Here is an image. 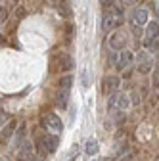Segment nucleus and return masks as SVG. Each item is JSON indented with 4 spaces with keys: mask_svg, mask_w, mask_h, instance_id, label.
<instances>
[{
    "mask_svg": "<svg viewBox=\"0 0 159 161\" xmlns=\"http://www.w3.org/2000/svg\"><path fill=\"white\" fill-rule=\"evenodd\" d=\"M58 144H59V140H58L56 134H38L36 136V150L42 155L54 153L58 150Z\"/></svg>",
    "mask_w": 159,
    "mask_h": 161,
    "instance_id": "obj_1",
    "label": "nucleus"
},
{
    "mask_svg": "<svg viewBox=\"0 0 159 161\" xmlns=\"http://www.w3.org/2000/svg\"><path fill=\"white\" fill-rule=\"evenodd\" d=\"M107 106H109L111 111H113V109H117V111H125V109L130 106V100H129L127 94H117V92H115V94L109 96Z\"/></svg>",
    "mask_w": 159,
    "mask_h": 161,
    "instance_id": "obj_2",
    "label": "nucleus"
},
{
    "mask_svg": "<svg viewBox=\"0 0 159 161\" xmlns=\"http://www.w3.org/2000/svg\"><path fill=\"white\" fill-rule=\"evenodd\" d=\"M17 161H35V146L31 140H23L17 148Z\"/></svg>",
    "mask_w": 159,
    "mask_h": 161,
    "instance_id": "obj_3",
    "label": "nucleus"
},
{
    "mask_svg": "<svg viewBox=\"0 0 159 161\" xmlns=\"http://www.w3.org/2000/svg\"><path fill=\"white\" fill-rule=\"evenodd\" d=\"M42 127L48 129V130H54V132H62L63 130V123L56 113H46L42 117Z\"/></svg>",
    "mask_w": 159,
    "mask_h": 161,
    "instance_id": "obj_4",
    "label": "nucleus"
},
{
    "mask_svg": "<svg viewBox=\"0 0 159 161\" xmlns=\"http://www.w3.org/2000/svg\"><path fill=\"white\" fill-rule=\"evenodd\" d=\"M127 40H129L127 31H125V29H119V31H115V33L109 36V46H111V50H125Z\"/></svg>",
    "mask_w": 159,
    "mask_h": 161,
    "instance_id": "obj_5",
    "label": "nucleus"
},
{
    "mask_svg": "<svg viewBox=\"0 0 159 161\" xmlns=\"http://www.w3.org/2000/svg\"><path fill=\"white\" fill-rule=\"evenodd\" d=\"M146 21H148V12L144 8H136L130 14V25L134 29H140L142 25H146Z\"/></svg>",
    "mask_w": 159,
    "mask_h": 161,
    "instance_id": "obj_6",
    "label": "nucleus"
},
{
    "mask_svg": "<svg viewBox=\"0 0 159 161\" xmlns=\"http://www.w3.org/2000/svg\"><path fill=\"white\" fill-rule=\"evenodd\" d=\"M119 23H121V10H115V14H106L104 15V21H102V27L106 29V31H109V29H115Z\"/></svg>",
    "mask_w": 159,
    "mask_h": 161,
    "instance_id": "obj_7",
    "label": "nucleus"
},
{
    "mask_svg": "<svg viewBox=\"0 0 159 161\" xmlns=\"http://www.w3.org/2000/svg\"><path fill=\"white\" fill-rule=\"evenodd\" d=\"M54 64H58V71H71L73 67H75V62H73V58L69 56V54H62L59 58H56V59H52Z\"/></svg>",
    "mask_w": 159,
    "mask_h": 161,
    "instance_id": "obj_8",
    "label": "nucleus"
},
{
    "mask_svg": "<svg viewBox=\"0 0 159 161\" xmlns=\"http://www.w3.org/2000/svg\"><path fill=\"white\" fill-rule=\"evenodd\" d=\"M119 85H121L119 77L109 75V77H106V80H104V90H106L107 94H115V92L119 90Z\"/></svg>",
    "mask_w": 159,
    "mask_h": 161,
    "instance_id": "obj_9",
    "label": "nucleus"
},
{
    "mask_svg": "<svg viewBox=\"0 0 159 161\" xmlns=\"http://www.w3.org/2000/svg\"><path fill=\"white\" fill-rule=\"evenodd\" d=\"M130 64H132V52L130 50H121V54H119V62H117V69L123 71Z\"/></svg>",
    "mask_w": 159,
    "mask_h": 161,
    "instance_id": "obj_10",
    "label": "nucleus"
},
{
    "mask_svg": "<svg viewBox=\"0 0 159 161\" xmlns=\"http://www.w3.org/2000/svg\"><path fill=\"white\" fill-rule=\"evenodd\" d=\"M15 127H17V123H15V121H10V123H8L6 127H2V130H0V142H2V144H6L8 140L14 136V130H15Z\"/></svg>",
    "mask_w": 159,
    "mask_h": 161,
    "instance_id": "obj_11",
    "label": "nucleus"
},
{
    "mask_svg": "<svg viewBox=\"0 0 159 161\" xmlns=\"http://www.w3.org/2000/svg\"><path fill=\"white\" fill-rule=\"evenodd\" d=\"M67 100H69V90H59L56 96V106L59 109H65L67 108Z\"/></svg>",
    "mask_w": 159,
    "mask_h": 161,
    "instance_id": "obj_12",
    "label": "nucleus"
},
{
    "mask_svg": "<svg viewBox=\"0 0 159 161\" xmlns=\"http://www.w3.org/2000/svg\"><path fill=\"white\" fill-rule=\"evenodd\" d=\"M54 4L62 15H71V6L67 4V0H54Z\"/></svg>",
    "mask_w": 159,
    "mask_h": 161,
    "instance_id": "obj_13",
    "label": "nucleus"
},
{
    "mask_svg": "<svg viewBox=\"0 0 159 161\" xmlns=\"http://www.w3.org/2000/svg\"><path fill=\"white\" fill-rule=\"evenodd\" d=\"M98 150H100V144H98L96 140H88L86 146H85V153H88V155H96Z\"/></svg>",
    "mask_w": 159,
    "mask_h": 161,
    "instance_id": "obj_14",
    "label": "nucleus"
},
{
    "mask_svg": "<svg viewBox=\"0 0 159 161\" xmlns=\"http://www.w3.org/2000/svg\"><path fill=\"white\" fill-rule=\"evenodd\" d=\"M71 85H73V77L71 75H63L59 79V90H71Z\"/></svg>",
    "mask_w": 159,
    "mask_h": 161,
    "instance_id": "obj_15",
    "label": "nucleus"
},
{
    "mask_svg": "<svg viewBox=\"0 0 159 161\" xmlns=\"http://www.w3.org/2000/svg\"><path fill=\"white\" fill-rule=\"evenodd\" d=\"M157 33H159V23H157V19H155V21H151L148 25V38H155Z\"/></svg>",
    "mask_w": 159,
    "mask_h": 161,
    "instance_id": "obj_16",
    "label": "nucleus"
},
{
    "mask_svg": "<svg viewBox=\"0 0 159 161\" xmlns=\"http://www.w3.org/2000/svg\"><path fill=\"white\" fill-rule=\"evenodd\" d=\"M150 71H151V64L150 62H142L140 65H138V73H140V75H146Z\"/></svg>",
    "mask_w": 159,
    "mask_h": 161,
    "instance_id": "obj_17",
    "label": "nucleus"
},
{
    "mask_svg": "<svg viewBox=\"0 0 159 161\" xmlns=\"http://www.w3.org/2000/svg\"><path fill=\"white\" fill-rule=\"evenodd\" d=\"M157 42H159V40H157V36H155V38H148V40H146V46H148V50H151V52H157Z\"/></svg>",
    "mask_w": 159,
    "mask_h": 161,
    "instance_id": "obj_18",
    "label": "nucleus"
},
{
    "mask_svg": "<svg viewBox=\"0 0 159 161\" xmlns=\"http://www.w3.org/2000/svg\"><path fill=\"white\" fill-rule=\"evenodd\" d=\"M15 138H17V146L25 140V125H19V132H17V136H15Z\"/></svg>",
    "mask_w": 159,
    "mask_h": 161,
    "instance_id": "obj_19",
    "label": "nucleus"
},
{
    "mask_svg": "<svg viewBox=\"0 0 159 161\" xmlns=\"http://www.w3.org/2000/svg\"><path fill=\"white\" fill-rule=\"evenodd\" d=\"M127 150H129V142H119V146H117V153L119 155H123Z\"/></svg>",
    "mask_w": 159,
    "mask_h": 161,
    "instance_id": "obj_20",
    "label": "nucleus"
},
{
    "mask_svg": "<svg viewBox=\"0 0 159 161\" xmlns=\"http://www.w3.org/2000/svg\"><path fill=\"white\" fill-rule=\"evenodd\" d=\"M8 19V8L6 6H0V23H4Z\"/></svg>",
    "mask_w": 159,
    "mask_h": 161,
    "instance_id": "obj_21",
    "label": "nucleus"
},
{
    "mask_svg": "<svg viewBox=\"0 0 159 161\" xmlns=\"http://www.w3.org/2000/svg\"><path fill=\"white\" fill-rule=\"evenodd\" d=\"M83 85L85 86H90V75H88V71L83 73Z\"/></svg>",
    "mask_w": 159,
    "mask_h": 161,
    "instance_id": "obj_22",
    "label": "nucleus"
},
{
    "mask_svg": "<svg viewBox=\"0 0 159 161\" xmlns=\"http://www.w3.org/2000/svg\"><path fill=\"white\" fill-rule=\"evenodd\" d=\"M100 2H102L104 8H111V6L115 4V0H100Z\"/></svg>",
    "mask_w": 159,
    "mask_h": 161,
    "instance_id": "obj_23",
    "label": "nucleus"
},
{
    "mask_svg": "<svg viewBox=\"0 0 159 161\" xmlns=\"http://www.w3.org/2000/svg\"><path fill=\"white\" fill-rule=\"evenodd\" d=\"M138 62H140V64L142 62H148V54L146 52H140V54H138Z\"/></svg>",
    "mask_w": 159,
    "mask_h": 161,
    "instance_id": "obj_24",
    "label": "nucleus"
},
{
    "mask_svg": "<svg viewBox=\"0 0 159 161\" xmlns=\"http://www.w3.org/2000/svg\"><path fill=\"white\" fill-rule=\"evenodd\" d=\"M77 153H79V146H73V148H71V152H69V159H73Z\"/></svg>",
    "mask_w": 159,
    "mask_h": 161,
    "instance_id": "obj_25",
    "label": "nucleus"
},
{
    "mask_svg": "<svg viewBox=\"0 0 159 161\" xmlns=\"http://www.w3.org/2000/svg\"><path fill=\"white\" fill-rule=\"evenodd\" d=\"M15 15H17V17H23V15H25V10H23V8H17V10H15Z\"/></svg>",
    "mask_w": 159,
    "mask_h": 161,
    "instance_id": "obj_26",
    "label": "nucleus"
},
{
    "mask_svg": "<svg viewBox=\"0 0 159 161\" xmlns=\"http://www.w3.org/2000/svg\"><path fill=\"white\" fill-rule=\"evenodd\" d=\"M119 161H132V155H130V153H127V155H123Z\"/></svg>",
    "mask_w": 159,
    "mask_h": 161,
    "instance_id": "obj_27",
    "label": "nucleus"
},
{
    "mask_svg": "<svg viewBox=\"0 0 159 161\" xmlns=\"http://www.w3.org/2000/svg\"><path fill=\"white\" fill-rule=\"evenodd\" d=\"M132 102L138 104V102H140V96H138V94H132Z\"/></svg>",
    "mask_w": 159,
    "mask_h": 161,
    "instance_id": "obj_28",
    "label": "nucleus"
},
{
    "mask_svg": "<svg viewBox=\"0 0 159 161\" xmlns=\"http://www.w3.org/2000/svg\"><path fill=\"white\" fill-rule=\"evenodd\" d=\"M2 42H4V36H2V35H0V44H2Z\"/></svg>",
    "mask_w": 159,
    "mask_h": 161,
    "instance_id": "obj_29",
    "label": "nucleus"
},
{
    "mask_svg": "<svg viewBox=\"0 0 159 161\" xmlns=\"http://www.w3.org/2000/svg\"><path fill=\"white\" fill-rule=\"evenodd\" d=\"M0 161H6V159H2V157H0Z\"/></svg>",
    "mask_w": 159,
    "mask_h": 161,
    "instance_id": "obj_30",
    "label": "nucleus"
}]
</instances>
